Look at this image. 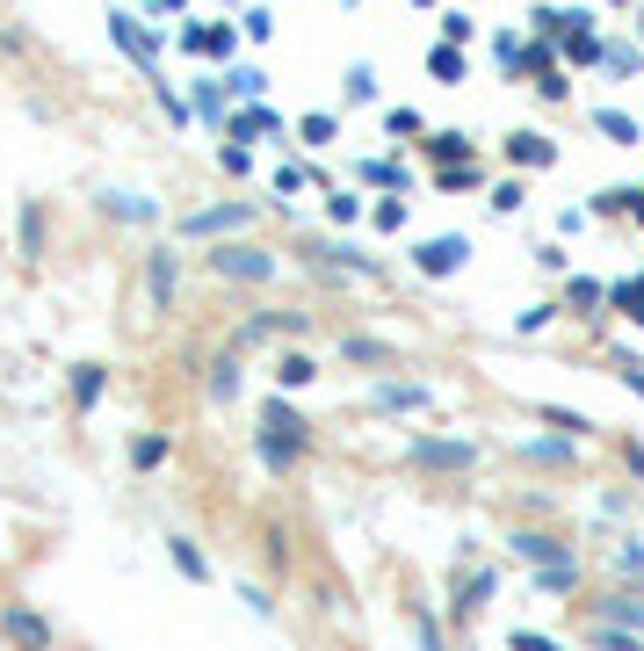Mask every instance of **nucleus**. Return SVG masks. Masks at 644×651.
<instances>
[{"label": "nucleus", "mask_w": 644, "mask_h": 651, "mask_svg": "<svg viewBox=\"0 0 644 651\" xmlns=\"http://www.w3.org/2000/svg\"><path fill=\"white\" fill-rule=\"evenodd\" d=\"M543 420H550V427H565V434H579V427H587V420H579V413H565V406H543Z\"/></svg>", "instance_id": "58836bf2"}, {"label": "nucleus", "mask_w": 644, "mask_h": 651, "mask_svg": "<svg viewBox=\"0 0 644 651\" xmlns=\"http://www.w3.org/2000/svg\"><path fill=\"white\" fill-rule=\"evenodd\" d=\"M427 73H435L442 87H456V80L471 73V66H464V44H435V51H427Z\"/></svg>", "instance_id": "9b49d317"}, {"label": "nucleus", "mask_w": 644, "mask_h": 651, "mask_svg": "<svg viewBox=\"0 0 644 651\" xmlns=\"http://www.w3.org/2000/svg\"><path fill=\"white\" fill-rule=\"evenodd\" d=\"M377 95V73L370 66H348V102H370Z\"/></svg>", "instance_id": "bb28decb"}, {"label": "nucleus", "mask_w": 644, "mask_h": 651, "mask_svg": "<svg viewBox=\"0 0 644 651\" xmlns=\"http://www.w3.org/2000/svg\"><path fill=\"white\" fill-rule=\"evenodd\" d=\"M572 304H579V312H601L608 290H601V283H587V275H572Z\"/></svg>", "instance_id": "aec40b11"}, {"label": "nucleus", "mask_w": 644, "mask_h": 651, "mask_svg": "<svg viewBox=\"0 0 644 651\" xmlns=\"http://www.w3.org/2000/svg\"><path fill=\"white\" fill-rule=\"evenodd\" d=\"M493 210H521V181H500V189H493Z\"/></svg>", "instance_id": "ea45409f"}, {"label": "nucleus", "mask_w": 644, "mask_h": 651, "mask_svg": "<svg viewBox=\"0 0 644 651\" xmlns=\"http://www.w3.org/2000/svg\"><path fill=\"white\" fill-rule=\"evenodd\" d=\"M558 44H565V58H572V66H594V58L608 51V44L594 37V15H587V8H572V29H565Z\"/></svg>", "instance_id": "20e7f679"}, {"label": "nucleus", "mask_w": 644, "mask_h": 651, "mask_svg": "<svg viewBox=\"0 0 644 651\" xmlns=\"http://www.w3.org/2000/svg\"><path fill=\"white\" fill-rule=\"evenodd\" d=\"M261 87H268V80H261L254 66H232V95H247V102H261Z\"/></svg>", "instance_id": "cd10ccee"}, {"label": "nucleus", "mask_w": 644, "mask_h": 651, "mask_svg": "<svg viewBox=\"0 0 644 651\" xmlns=\"http://www.w3.org/2000/svg\"><path fill=\"white\" fill-rule=\"evenodd\" d=\"M601 66H608V73H637V66H644V51H637V44H608V51H601Z\"/></svg>", "instance_id": "f3484780"}, {"label": "nucleus", "mask_w": 644, "mask_h": 651, "mask_svg": "<svg viewBox=\"0 0 644 651\" xmlns=\"http://www.w3.org/2000/svg\"><path fill=\"white\" fill-rule=\"evenodd\" d=\"M623 384H630V391L644 398V362H623Z\"/></svg>", "instance_id": "79ce46f5"}, {"label": "nucleus", "mask_w": 644, "mask_h": 651, "mask_svg": "<svg viewBox=\"0 0 644 651\" xmlns=\"http://www.w3.org/2000/svg\"><path fill=\"white\" fill-rule=\"evenodd\" d=\"M174 290V254H152V297Z\"/></svg>", "instance_id": "2f4dec72"}, {"label": "nucleus", "mask_w": 644, "mask_h": 651, "mask_svg": "<svg viewBox=\"0 0 644 651\" xmlns=\"http://www.w3.org/2000/svg\"><path fill=\"white\" fill-rule=\"evenodd\" d=\"M471 29H478V22H471L464 8H449V15H442V44H471Z\"/></svg>", "instance_id": "412c9836"}, {"label": "nucleus", "mask_w": 644, "mask_h": 651, "mask_svg": "<svg viewBox=\"0 0 644 651\" xmlns=\"http://www.w3.org/2000/svg\"><path fill=\"white\" fill-rule=\"evenodd\" d=\"M594 644H601V651H637V630H630V637H623V630H601Z\"/></svg>", "instance_id": "a19ab883"}, {"label": "nucleus", "mask_w": 644, "mask_h": 651, "mask_svg": "<svg viewBox=\"0 0 644 651\" xmlns=\"http://www.w3.org/2000/svg\"><path fill=\"white\" fill-rule=\"evenodd\" d=\"M471 261V239L464 232H442V239H420V254H413V268L420 275H456Z\"/></svg>", "instance_id": "f03ea898"}, {"label": "nucleus", "mask_w": 644, "mask_h": 651, "mask_svg": "<svg viewBox=\"0 0 644 651\" xmlns=\"http://www.w3.org/2000/svg\"><path fill=\"white\" fill-rule=\"evenodd\" d=\"M0 630H8L22 651H51V623H44V615H29V608H8V615H0Z\"/></svg>", "instance_id": "423d86ee"}, {"label": "nucleus", "mask_w": 644, "mask_h": 651, "mask_svg": "<svg viewBox=\"0 0 644 651\" xmlns=\"http://www.w3.org/2000/svg\"><path fill=\"white\" fill-rule=\"evenodd\" d=\"M167 8H189V0H160V15H167Z\"/></svg>", "instance_id": "37998d69"}, {"label": "nucleus", "mask_w": 644, "mask_h": 651, "mask_svg": "<svg viewBox=\"0 0 644 651\" xmlns=\"http://www.w3.org/2000/svg\"><path fill=\"white\" fill-rule=\"evenodd\" d=\"M370 217H377V232H398V225H406V203H398V196H384Z\"/></svg>", "instance_id": "c756f323"}, {"label": "nucleus", "mask_w": 644, "mask_h": 651, "mask_svg": "<svg viewBox=\"0 0 644 651\" xmlns=\"http://www.w3.org/2000/svg\"><path fill=\"white\" fill-rule=\"evenodd\" d=\"M550 44H558V37H536V44H521V66H514V73H536V80H543V73H558V51H550Z\"/></svg>", "instance_id": "ddd939ff"}, {"label": "nucleus", "mask_w": 644, "mask_h": 651, "mask_svg": "<svg viewBox=\"0 0 644 651\" xmlns=\"http://www.w3.org/2000/svg\"><path fill=\"white\" fill-rule=\"evenodd\" d=\"M601 615H608V623H630V630H644V601H601Z\"/></svg>", "instance_id": "b1692460"}, {"label": "nucleus", "mask_w": 644, "mask_h": 651, "mask_svg": "<svg viewBox=\"0 0 644 651\" xmlns=\"http://www.w3.org/2000/svg\"><path fill=\"white\" fill-rule=\"evenodd\" d=\"M210 268H218V275H239V283H268V275H275V261L254 254V246H218V254H210Z\"/></svg>", "instance_id": "7ed1b4c3"}, {"label": "nucleus", "mask_w": 644, "mask_h": 651, "mask_svg": "<svg viewBox=\"0 0 644 651\" xmlns=\"http://www.w3.org/2000/svg\"><path fill=\"white\" fill-rule=\"evenodd\" d=\"M362 181H377V189H406V174H398L391 160H362Z\"/></svg>", "instance_id": "4be33fe9"}, {"label": "nucleus", "mask_w": 644, "mask_h": 651, "mask_svg": "<svg viewBox=\"0 0 644 651\" xmlns=\"http://www.w3.org/2000/svg\"><path fill=\"white\" fill-rule=\"evenodd\" d=\"M160 463H167V442H160V434H138V442H131V471H160Z\"/></svg>", "instance_id": "dca6fc26"}, {"label": "nucleus", "mask_w": 644, "mask_h": 651, "mask_svg": "<svg viewBox=\"0 0 644 651\" xmlns=\"http://www.w3.org/2000/svg\"><path fill=\"white\" fill-rule=\"evenodd\" d=\"M384 123H391V138H420V116H413V109H391Z\"/></svg>", "instance_id": "72a5a7b5"}, {"label": "nucleus", "mask_w": 644, "mask_h": 651, "mask_svg": "<svg viewBox=\"0 0 644 651\" xmlns=\"http://www.w3.org/2000/svg\"><path fill=\"white\" fill-rule=\"evenodd\" d=\"M109 37H116V44H124V51L138 58V66H152V58H160V44H152V37H145V29H138V15H109Z\"/></svg>", "instance_id": "1a4fd4ad"}, {"label": "nucleus", "mask_w": 644, "mask_h": 651, "mask_svg": "<svg viewBox=\"0 0 644 651\" xmlns=\"http://www.w3.org/2000/svg\"><path fill=\"white\" fill-rule=\"evenodd\" d=\"M95 398H102V362H80V369H73V406L87 413Z\"/></svg>", "instance_id": "2eb2a0df"}, {"label": "nucleus", "mask_w": 644, "mask_h": 651, "mask_svg": "<svg viewBox=\"0 0 644 651\" xmlns=\"http://www.w3.org/2000/svg\"><path fill=\"white\" fill-rule=\"evenodd\" d=\"M514 550H521V557H536V565H558V557H565L550 536H514Z\"/></svg>", "instance_id": "a211bd4d"}, {"label": "nucleus", "mask_w": 644, "mask_h": 651, "mask_svg": "<svg viewBox=\"0 0 644 651\" xmlns=\"http://www.w3.org/2000/svg\"><path fill=\"white\" fill-rule=\"evenodd\" d=\"M297 131H304V145H333V116H304Z\"/></svg>", "instance_id": "7c9ffc66"}, {"label": "nucleus", "mask_w": 644, "mask_h": 651, "mask_svg": "<svg viewBox=\"0 0 644 651\" xmlns=\"http://www.w3.org/2000/svg\"><path fill=\"white\" fill-rule=\"evenodd\" d=\"M594 131H601L608 145H637V116H623V109H601V116H594Z\"/></svg>", "instance_id": "4468645a"}, {"label": "nucleus", "mask_w": 644, "mask_h": 651, "mask_svg": "<svg viewBox=\"0 0 644 651\" xmlns=\"http://www.w3.org/2000/svg\"><path fill=\"white\" fill-rule=\"evenodd\" d=\"M326 210H333V225H355V217H362V196H348V189H333V196H326Z\"/></svg>", "instance_id": "5701e85b"}, {"label": "nucleus", "mask_w": 644, "mask_h": 651, "mask_svg": "<svg viewBox=\"0 0 644 651\" xmlns=\"http://www.w3.org/2000/svg\"><path fill=\"white\" fill-rule=\"evenodd\" d=\"M507 160H514V167H550V160H558V145H550L543 131H514V138H507Z\"/></svg>", "instance_id": "6e6552de"}, {"label": "nucleus", "mask_w": 644, "mask_h": 651, "mask_svg": "<svg viewBox=\"0 0 644 651\" xmlns=\"http://www.w3.org/2000/svg\"><path fill=\"white\" fill-rule=\"evenodd\" d=\"M203 51L210 58H232L239 51V29H203Z\"/></svg>", "instance_id": "a878e982"}, {"label": "nucleus", "mask_w": 644, "mask_h": 651, "mask_svg": "<svg viewBox=\"0 0 644 651\" xmlns=\"http://www.w3.org/2000/svg\"><path fill=\"white\" fill-rule=\"evenodd\" d=\"M210 391H218V398H239V362H232V355L210 369Z\"/></svg>", "instance_id": "393cba45"}, {"label": "nucleus", "mask_w": 644, "mask_h": 651, "mask_svg": "<svg viewBox=\"0 0 644 651\" xmlns=\"http://www.w3.org/2000/svg\"><path fill=\"white\" fill-rule=\"evenodd\" d=\"M427 391L420 384H377V413H420Z\"/></svg>", "instance_id": "f8f14e48"}, {"label": "nucleus", "mask_w": 644, "mask_h": 651, "mask_svg": "<svg viewBox=\"0 0 644 651\" xmlns=\"http://www.w3.org/2000/svg\"><path fill=\"white\" fill-rule=\"evenodd\" d=\"M261 131H268V138H283V123H275L261 102H247L239 116H225V138H239V145H247V138H261Z\"/></svg>", "instance_id": "0eeeda50"}, {"label": "nucleus", "mask_w": 644, "mask_h": 651, "mask_svg": "<svg viewBox=\"0 0 644 651\" xmlns=\"http://www.w3.org/2000/svg\"><path fill=\"white\" fill-rule=\"evenodd\" d=\"M174 565L189 572V579H203V572H210V565H203V550H196V543H181V536H174Z\"/></svg>", "instance_id": "c85d7f7f"}, {"label": "nucleus", "mask_w": 644, "mask_h": 651, "mask_svg": "<svg viewBox=\"0 0 644 651\" xmlns=\"http://www.w3.org/2000/svg\"><path fill=\"white\" fill-rule=\"evenodd\" d=\"M116 217H152V203H138V196H102Z\"/></svg>", "instance_id": "c9c22d12"}, {"label": "nucleus", "mask_w": 644, "mask_h": 651, "mask_svg": "<svg viewBox=\"0 0 644 651\" xmlns=\"http://www.w3.org/2000/svg\"><path fill=\"white\" fill-rule=\"evenodd\" d=\"M275 377H283V384H312L319 362H312V355H283V369H275Z\"/></svg>", "instance_id": "6ab92c4d"}, {"label": "nucleus", "mask_w": 644, "mask_h": 651, "mask_svg": "<svg viewBox=\"0 0 644 651\" xmlns=\"http://www.w3.org/2000/svg\"><path fill=\"white\" fill-rule=\"evenodd\" d=\"M413 630H420V651H442V630H435V615H413Z\"/></svg>", "instance_id": "4c0bfd02"}, {"label": "nucleus", "mask_w": 644, "mask_h": 651, "mask_svg": "<svg viewBox=\"0 0 644 651\" xmlns=\"http://www.w3.org/2000/svg\"><path fill=\"white\" fill-rule=\"evenodd\" d=\"M247 217H254L247 203H225V210H196V217H189V232H239Z\"/></svg>", "instance_id": "9d476101"}, {"label": "nucleus", "mask_w": 644, "mask_h": 651, "mask_svg": "<svg viewBox=\"0 0 644 651\" xmlns=\"http://www.w3.org/2000/svg\"><path fill=\"white\" fill-rule=\"evenodd\" d=\"M507 651H558V644L536 637V630H514V637H507Z\"/></svg>", "instance_id": "f704fd0d"}, {"label": "nucleus", "mask_w": 644, "mask_h": 651, "mask_svg": "<svg viewBox=\"0 0 644 651\" xmlns=\"http://www.w3.org/2000/svg\"><path fill=\"white\" fill-rule=\"evenodd\" d=\"M348 355H355V362H384V340H362V333H355V340H348Z\"/></svg>", "instance_id": "e433bc0d"}, {"label": "nucleus", "mask_w": 644, "mask_h": 651, "mask_svg": "<svg viewBox=\"0 0 644 651\" xmlns=\"http://www.w3.org/2000/svg\"><path fill=\"white\" fill-rule=\"evenodd\" d=\"M485 594H493V572H471V586H464V601H456V608H464V615H471V608H478Z\"/></svg>", "instance_id": "473e14b6"}, {"label": "nucleus", "mask_w": 644, "mask_h": 651, "mask_svg": "<svg viewBox=\"0 0 644 651\" xmlns=\"http://www.w3.org/2000/svg\"><path fill=\"white\" fill-rule=\"evenodd\" d=\"M406 456L420 463V471H464V463H471V442H413Z\"/></svg>", "instance_id": "39448f33"}, {"label": "nucleus", "mask_w": 644, "mask_h": 651, "mask_svg": "<svg viewBox=\"0 0 644 651\" xmlns=\"http://www.w3.org/2000/svg\"><path fill=\"white\" fill-rule=\"evenodd\" d=\"M261 456H268V471H290V463L304 456V420L275 398V406H261Z\"/></svg>", "instance_id": "f257e3e1"}]
</instances>
